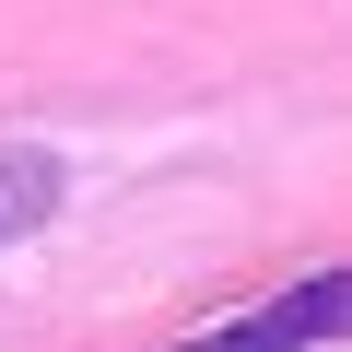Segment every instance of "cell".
Wrapping results in <instances>:
<instances>
[{
    "label": "cell",
    "instance_id": "6da1fadb",
    "mask_svg": "<svg viewBox=\"0 0 352 352\" xmlns=\"http://www.w3.org/2000/svg\"><path fill=\"white\" fill-rule=\"evenodd\" d=\"M340 329H352V270H294L258 317H235L212 340H176V352H340Z\"/></svg>",
    "mask_w": 352,
    "mask_h": 352
},
{
    "label": "cell",
    "instance_id": "7a4b0ae2",
    "mask_svg": "<svg viewBox=\"0 0 352 352\" xmlns=\"http://www.w3.org/2000/svg\"><path fill=\"white\" fill-rule=\"evenodd\" d=\"M59 200H71V164H59V153H36V141H0V247L47 235V223H59Z\"/></svg>",
    "mask_w": 352,
    "mask_h": 352
}]
</instances>
